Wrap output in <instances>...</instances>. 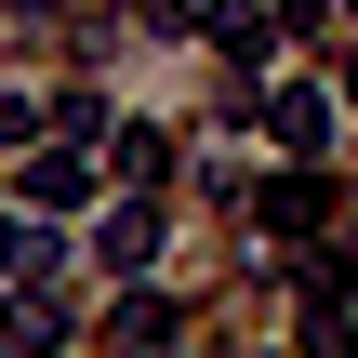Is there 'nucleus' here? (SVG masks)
Wrapping results in <instances>:
<instances>
[{"label": "nucleus", "instance_id": "3", "mask_svg": "<svg viewBox=\"0 0 358 358\" xmlns=\"http://www.w3.org/2000/svg\"><path fill=\"white\" fill-rule=\"evenodd\" d=\"M213 40H226V66H266L279 53V13L266 0H213Z\"/></svg>", "mask_w": 358, "mask_h": 358}, {"label": "nucleus", "instance_id": "1", "mask_svg": "<svg viewBox=\"0 0 358 358\" xmlns=\"http://www.w3.org/2000/svg\"><path fill=\"white\" fill-rule=\"evenodd\" d=\"M332 106H345L332 80H279V93H266V133H279L292 159H319V146H332Z\"/></svg>", "mask_w": 358, "mask_h": 358}, {"label": "nucleus", "instance_id": "2", "mask_svg": "<svg viewBox=\"0 0 358 358\" xmlns=\"http://www.w3.org/2000/svg\"><path fill=\"white\" fill-rule=\"evenodd\" d=\"M27 199H40V213H66V199H93V120H66V133H53L40 159H27Z\"/></svg>", "mask_w": 358, "mask_h": 358}, {"label": "nucleus", "instance_id": "8", "mask_svg": "<svg viewBox=\"0 0 358 358\" xmlns=\"http://www.w3.org/2000/svg\"><path fill=\"white\" fill-rule=\"evenodd\" d=\"M332 93H345V106H358V53H345V80H332Z\"/></svg>", "mask_w": 358, "mask_h": 358}, {"label": "nucleus", "instance_id": "5", "mask_svg": "<svg viewBox=\"0 0 358 358\" xmlns=\"http://www.w3.org/2000/svg\"><path fill=\"white\" fill-rule=\"evenodd\" d=\"M106 332H120V345H173V332H186V306H173V292H133Z\"/></svg>", "mask_w": 358, "mask_h": 358}, {"label": "nucleus", "instance_id": "7", "mask_svg": "<svg viewBox=\"0 0 358 358\" xmlns=\"http://www.w3.org/2000/svg\"><path fill=\"white\" fill-rule=\"evenodd\" d=\"M40 252H53V239H40V226H0V279H27V266H40Z\"/></svg>", "mask_w": 358, "mask_h": 358}, {"label": "nucleus", "instance_id": "4", "mask_svg": "<svg viewBox=\"0 0 358 358\" xmlns=\"http://www.w3.org/2000/svg\"><path fill=\"white\" fill-rule=\"evenodd\" d=\"M106 266H120V279H146V266H159V213H146V199H120V213H106Z\"/></svg>", "mask_w": 358, "mask_h": 358}, {"label": "nucleus", "instance_id": "6", "mask_svg": "<svg viewBox=\"0 0 358 358\" xmlns=\"http://www.w3.org/2000/svg\"><path fill=\"white\" fill-rule=\"evenodd\" d=\"M252 213H266V226H279V239H292V226H319V213H332V199H319V186H306V173H279V186H266V199H252Z\"/></svg>", "mask_w": 358, "mask_h": 358}]
</instances>
